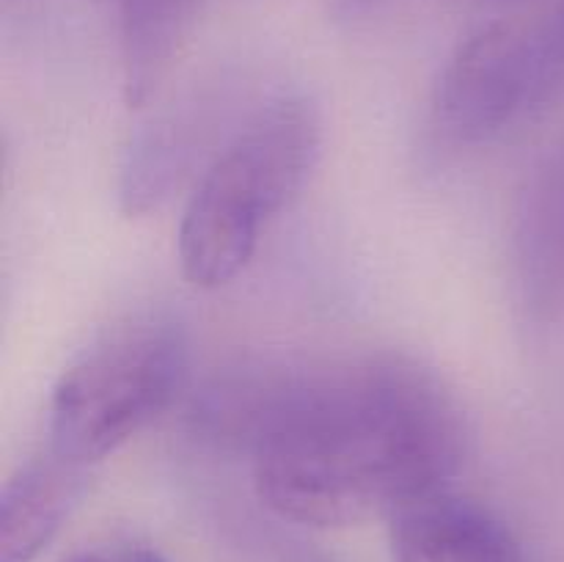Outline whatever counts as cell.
Masks as SVG:
<instances>
[{
  "mask_svg": "<svg viewBox=\"0 0 564 562\" xmlns=\"http://www.w3.org/2000/svg\"><path fill=\"white\" fill-rule=\"evenodd\" d=\"M389 545L394 562H527L496 512L449 488L394 512Z\"/></svg>",
  "mask_w": 564,
  "mask_h": 562,
  "instance_id": "obj_7",
  "label": "cell"
},
{
  "mask_svg": "<svg viewBox=\"0 0 564 562\" xmlns=\"http://www.w3.org/2000/svg\"><path fill=\"white\" fill-rule=\"evenodd\" d=\"M490 3H512V0H490Z\"/></svg>",
  "mask_w": 564,
  "mask_h": 562,
  "instance_id": "obj_12",
  "label": "cell"
},
{
  "mask_svg": "<svg viewBox=\"0 0 564 562\" xmlns=\"http://www.w3.org/2000/svg\"><path fill=\"white\" fill-rule=\"evenodd\" d=\"M94 468L42 446L0 494V562H33L83 499Z\"/></svg>",
  "mask_w": 564,
  "mask_h": 562,
  "instance_id": "obj_8",
  "label": "cell"
},
{
  "mask_svg": "<svg viewBox=\"0 0 564 562\" xmlns=\"http://www.w3.org/2000/svg\"><path fill=\"white\" fill-rule=\"evenodd\" d=\"M64 562H165L163 556L154 551L143 549V545H99V549L80 551L72 554Z\"/></svg>",
  "mask_w": 564,
  "mask_h": 562,
  "instance_id": "obj_10",
  "label": "cell"
},
{
  "mask_svg": "<svg viewBox=\"0 0 564 562\" xmlns=\"http://www.w3.org/2000/svg\"><path fill=\"white\" fill-rule=\"evenodd\" d=\"M512 287L529 323L564 317V132L534 158L516 198Z\"/></svg>",
  "mask_w": 564,
  "mask_h": 562,
  "instance_id": "obj_6",
  "label": "cell"
},
{
  "mask_svg": "<svg viewBox=\"0 0 564 562\" xmlns=\"http://www.w3.org/2000/svg\"><path fill=\"white\" fill-rule=\"evenodd\" d=\"M543 114L532 20L490 22L452 53L435 83L433 119L455 143H488Z\"/></svg>",
  "mask_w": 564,
  "mask_h": 562,
  "instance_id": "obj_4",
  "label": "cell"
},
{
  "mask_svg": "<svg viewBox=\"0 0 564 562\" xmlns=\"http://www.w3.org/2000/svg\"><path fill=\"white\" fill-rule=\"evenodd\" d=\"M191 422L251 452L270 510L323 529L391 518L446 490L471 439L444 380L402 356L237 364L196 391Z\"/></svg>",
  "mask_w": 564,
  "mask_h": 562,
  "instance_id": "obj_1",
  "label": "cell"
},
{
  "mask_svg": "<svg viewBox=\"0 0 564 562\" xmlns=\"http://www.w3.org/2000/svg\"><path fill=\"white\" fill-rule=\"evenodd\" d=\"M185 325L165 309L116 320L83 347L47 402V446L94 468L163 417L187 383Z\"/></svg>",
  "mask_w": 564,
  "mask_h": 562,
  "instance_id": "obj_3",
  "label": "cell"
},
{
  "mask_svg": "<svg viewBox=\"0 0 564 562\" xmlns=\"http://www.w3.org/2000/svg\"><path fill=\"white\" fill-rule=\"evenodd\" d=\"M383 0H334V9L341 20H361L369 11H375Z\"/></svg>",
  "mask_w": 564,
  "mask_h": 562,
  "instance_id": "obj_11",
  "label": "cell"
},
{
  "mask_svg": "<svg viewBox=\"0 0 564 562\" xmlns=\"http://www.w3.org/2000/svg\"><path fill=\"white\" fill-rule=\"evenodd\" d=\"M242 97L220 77L191 86L160 105L135 130L119 171V202L130 218L160 209L196 165L226 143V127H237L235 110Z\"/></svg>",
  "mask_w": 564,
  "mask_h": 562,
  "instance_id": "obj_5",
  "label": "cell"
},
{
  "mask_svg": "<svg viewBox=\"0 0 564 562\" xmlns=\"http://www.w3.org/2000/svg\"><path fill=\"white\" fill-rule=\"evenodd\" d=\"M323 147V114L308 94L259 102L209 158L176 235L182 275L198 290L235 281L264 231L292 204Z\"/></svg>",
  "mask_w": 564,
  "mask_h": 562,
  "instance_id": "obj_2",
  "label": "cell"
},
{
  "mask_svg": "<svg viewBox=\"0 0 564 562\" xmlns=\"http://www.w3.org/2000/svg\"><path fill=\"white\" fill-rule=\"evenodd\" d=\"M204 0H121V88L143 108L169 77Z\"/></svg>",
  "mask_w": 564,
  "mask_h": 562,
  "instance_id": "obj_9",
  "label": "cell"
}]
</instances>
